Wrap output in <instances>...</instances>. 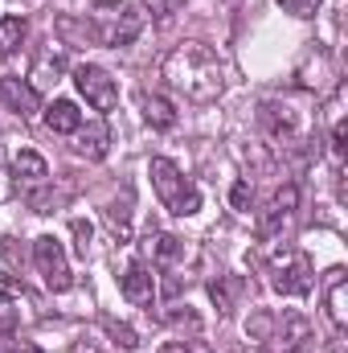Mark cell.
I'll list each match as a JSON object with an SVG mask.
<instances>
[{
  "label": "cell",
  "instance_id": "11",
  "mask_svg": "<svg viewBox=\"0 0 348 353\" xmlns=\"http://www.w3.org/2000/svg\"><path fill=\"white\" fill-rule=\"evenodd\" d=\"M0 103H4L8 111H17L21 119H33L37 107H41V94L29 87L25 79H0Z\"/></svg>",
  "mask_w": 348,
  "mask_h": 353
},
{
  "label": "cell",
  "instance_id": "1",
  "mask_svg": "<svg viewBox=\"0 0 348 353\" xmlns=\"http://www.w3.org/2000/svg\"><path fill=\"white\" fill-rule=\"evenodd\" d=\"M160 74H164L168 87L180 90V94L193 99V103H213V99L226 90V66H221V58H217L209 46H201V41L176 46L173 54L164 58Z\"/></svg>",
  "mask_w": 348,
  "mask_h": 353
},
{
  "label": "cell",
  "instance_id": "2",
  "mask_svg": "<svg viewBox=\"0 0 348 353\" xmlns=\"http://www.w3.org/2000/svg\"><path fill=\"white\" fill-rule=\"evenodd\" d=\"M148 17L135 0H102L94 4L90 12V33H94V46H111V50H123L131 46L140 33H144Z\"/></svg>",
  "mask_w": 348,
  "mask_h": 353
},
{
  "label": "cell",
  "instance_id": "20",
  "mask_svg": "<svg viewBox=\"0 0 348 353\" xmlns=\"http://www.w3.org/2000/svg\"><path fill=\"white\" fill-rule=\"evenodd\" d=\"M25 33H29L25 17H0V58L17 54V50H21V41H25Z\"/></svg>",
  "mask_w": 348,
  "mask_h": 353
},
{
  "label": "cell",
  "instance_id": "5",
  "mask_svg": "<svg viewBox=\"0 0 348 353\" xmlns=\"http://www.w3.org/2000/svg\"><path fill=\"white\" fill-rule=\"evenodd\" d=\"M33 263H37V271H41V279H45L50 292H70L74 288V271H70L66 251H62V243L54 234H41L33 243Z\"/></svg>",
  "mask_w": 348,
  "mask_h": 353
},
{
  "label": "cell",
  "instance_id": "30",
  "mask_svg": "<svg viewBox=\"0 0 348 353\" xmlns=\"http://www.w3.org/2000/svg\"><path fill=\"white\" fill-rule=\"evenodd\" d=\"M160 353H193V350H188V341H168Z\"/></svg>",
  "mask_w": 348,
  "mask_h": 353
},
{
  "label": "cell",
  "instance_id": "15",
  "mask_svg": "<svg viewBox=\"0 0 348 353\" xmlns=\"http://www.w3.org/2000/svg\"><path fill=\"white\" fill-rule=\"evenodd\" d=\"M140 111H144V119H148L156 132L176 128V107L164 99V94H140Z\"/></svg>",
  "mask_w": 348,
  "mask_h": 353
},
{
  "label": "cell",
  "instance_id": "14",
  "mask_svg": "<svg viewBox=\"0 0 348 353\" xmlns=\"http://www.w3.org/2000/svg\"><path fill=\"white\" fill-rule=\"evenodd\" d=\"M45 123H50V132H58V136H74V132L83 128V111H78L70 99H54V103L45 107Z\"/></svg>",
  "mask_w": 348,
  "mask_h": 353
},
{
  "label": "cell",
  "instance_id": "3",
  "mask_svg": "<svg viewBox=\"0 0 348 353\" xmlns=\"http://www.w3.org/2000/svg\"><path fill=\"white\" fill-rule=\"evenodd\" d=\"M148 176H152V189H156V197H160V205H164L168 214H176V218H193V214L201 210V189L180 173L168 157H152Z\"/></svg>",
  "mask_w": 348,
  "mask_h": 353
},
{
  "label": "cell",
  "instance_id": "6",
  "mask_svg": "<svg viewBox=\"0 0 348 353\" xmlns=\"http://www.w3.org/2000/svg\"><path fill=\"white\" fill-rule=\"evenodd\" d=\"M74 87H78V94L87 99L98 115H107V111L119 107V87H115V79H111L102 66H90V62L78 66V70H74Z\"/></svg>",
  "mask_w": 348,
  "mask_h": 353
},
{
  "label": "cell",
  "instance_id": "9",
  "mask_svg": "<svg viewBox=\"0 0 348 353\" xmlns=\"http://www.w3.org/2000/svg\"><path fill=\"white\" fill-rule=\"evenodd\" d=\"M324 308H328V321L336 333H345L348 325V275L345 267H332L328 279H324Z\"/></svg>",
  "mask_w": 348,
  "mask_h": 353
},
{
  "label": "cell",
  "instance_id": "13",
  "mask_svg": "<svg viewBox=\"0 0 348 353\" xmlns=\"http://www.w3.org/2000/svg\"><path fill=\"white\" fill-rule=\"evenodd\" d=\"M144 255H148L156 267H173V263L184 259V239L164 234V230H148V239H144Z\"/></svg>",
  "mask_w": 348,
  "mask_h": 353
},
{
  "label": "cell",
  "instance_id": "23",
  "mask_svg": "<svg viewBox=\"0 0 348 353\" xmlns=\"http://www.w3.org/2000/svg\"><path fill=\"white\" fill-rule=\"evenodd\" d=\"M283 12H291V17H299V21H307V17H316L320 12V4L324 0H274Z\"/></svg>",
  "mask_w": 348,
  "mask_h": 353
},
{
  "label": "cell",
  "instance_id": "7",
  "mask_svg": "<svg viewBox=\"0 0 348 353\" xmlns=\"http://www.w3.org/2000/svg\"><path fill=\"white\" fill-rule=\"evenodd\" d=\"M259 123L274 144H291V140L299 136V111H295L291 103H283V99H266V103H262Z\"/></svg>",
  "mask_w": 348,
  "mask_h": 353
},
{
  "label": "cell",
  "instance_id": "10",
  "mask_svg": "<svg viewBox=\"0 0 348 353\" xmlns=\"http://www.w3.org/2000/svg\"><path fill=\"white\" fill-rule=\"evenodd\" d=\"M119 292H123V300H127V304L148 308V304L156 300V275H152V267L131 263L123 275H119Z\"/></svg>",
  "mask_w": 348,
  "mask_h": 353
},
{
  "label": "cell",
  "instance_id": "4",
  "mask_svg": "<svg viewBox=\"0 0 348 353\" xmlns=\"http://www.w3.org/2000/svg\"><path fill=\"white\" fill-rule=\"evenodd\" d=\"M266 275H270V288L279 292V296H307L312 292V259L299 251V247H283V251H274L270 255V263H266Z\"/></svg>",
  "mask_w": 348,
  "mask_h": 353
},
{
  "label": "cell",
  "instance_id": "12",
  "mask_svg": "<svg viewBox=\"0 0 348 353\" xmlns=\"http://www.w3.org/2000/svg\"><path fill=\"white\" fill-rule=\"evenodd\" d=\"M74 152L87 157V161H102V157L111 152V128H107V119L83 123V128L74 132Z\"/></svg>",
  "mask_w": 348,
  "mask_h": 353
},
{
  "label": "cell",
  "instance_id": "21",
  "mask_svg": "<svg viewBox=\"0 0 348 353\" xmlns=\"http://www.w3.org/2000/svg\"><path fill=\"white\" fill-rule=\"evenodd\" d=\"M58 33L66 37V46H87V41H94L90 21H74V17H58Z\"/></svg>",
  "mask_w": 348,
  "mask_h": 353
},
{
  "label": "cell",
  "instance_id": "16",
  "mask_svg": "<svg viewBox=\"0 0 348 353\" xmlns=\"http://www.w3.org/2000/svg\"><path fill=\"white\" fill-rule=\"evenodd\" d=\"M12 173H17V185L25 181V185H41L45 176H50V165H45V157H37L33 148H21L17 157H12Z\"/></svg>",
  "mask_w": 348,
  "mask_h": 353
},
{
  "label": "cell",
  "instance_id": "29",
  "mask_svg": "<svg viewBox=\"0 0 348 353\" xmlns=\"http://www.w3.org/2000/svg\"><path fill=\"white\" fill-rule=\"evenodd\" d=\"M8 353H45V350H41V345H33V341H17Z\"/></svg>",
  "mask_w": 348,
  "mask_h": 353
},
{
  "label": "cell",
  "instance_id": "27",
  "mask_svg": "<svg viewBox=\"0 0 348 353\" xmlns=\"http://www.w3.org/2000/svg\"><path fill=\"white\" fill-rule=\"evenodd\" d=\"M332 152H336V161L345 157V119L332 123Z\"/></svg>",
  "mask_w": 348,
  "mask_h": 353
},
{
  "label": "cell",
  "instance_id": "18",
  "mask_svg": "<svg viewBox=\"0 0 348 353\" xmlns=\"http://www.w3.org/2000/svg\"><path fill=\"white\" fill-rule=\"evenodd\" d=\"M242 275H217L213 283H209V296H213V304H217V312H234V304H238V296H242Z\"/></svg>",
  "mask_w": 348,
  "mask_h": 353
},
{
  "label": "cell",
  "instance_id": "26",
  "mask_svg": "<svg viewBox=\"0 0 348 353\" xmlns=\"http://www.w3.org/2000/svg\"><path fill=\"white\" fill-rule=\"evenodd\" d=\"M70 230H74V239H78V243H74V247H78V255L87 259V251H90V234H94V230H90V222L74 218V226H70Z\"/></svg>",
  "mask_w": 348,
  "mask_h": 353
},
{
  "label": "cell",
  "instance_id": "19",
  "mask_svg": "<svg viewBox=\"0 0 348 353\" xmlns=\"http://www.w3.org/2000/svg\"><path fill=\"white\" fill-rule=\"evenodd\" d=\"M62 70H66V58H62L58 50H45V54L37 58L33 74H29V79H33L29 87H33V90H37V87H50V83H58V79H62Z\"/></svg>",
  "mask_w": 348,
  "mask_h": 353
},
{
  "label": "cell",
  "instance_id": "17",
  "mask_svg": "<svg viewBox=\"0 0 348 353\" xmlns=\"http://www.w3.org/2000/svg\"><path fill=\"white\" fill-rule=\"evenodd\" d=\"M107 230L115 234V243L131 239V189H123V201L107 205Z\"/></svg>",
  "mask_w": 348,
  "mask_h": 353
},
{
  "label": "cell",
  "instance_id": "22",
  "mask_svg": "<svg viewBox=\"0 0 348 353\" xmlns=\"http://www.w3.org/2000/svg\"><path fill=\"white\" fill-rule=\"evenodd\" d=\"M102 329H107V337H111L119 350H135V345H140V337H135V329H131V325H119V321H102Z\"/></svg>",
  "mask_w": 348,
  "mask_h": 353
},
{
  "label": "cell",
  "instance_id": "25",
  "mask_svg": "<svg viewBox=\"0 0 348 353\" xmlns=\"http://www.w3.org/2000/svg\"><path fill=\"white\" fill-rule=\"evenodd\" d=\"M0 300H25V283L17 275H0Z\"/></svg>",
  "mask_w": 348,
  "mask_h": 353
},
{
  "label": "cell",
  "instance_id": "28",
  "mask_svg": "<svg viewBox=\"0 0 348 353\" xmlns=\"http://www.w3.org/2000/svg\"><path fill=\"white\" fill-rule=\"evenodd\" d=\"M12 321H0V353H8V341H12Z\"/></svg>",
  "mask_w": 348,
  "mask_h": 353
},
{
  "label": "cell",
  "instance_id": "24",
  "mask_svg": "<svg viewBox=\"0 0 348 353\" xmlns=\"http://www.w3.org/2000/svg\"><path fill=\"white\" fill-rule=\"evenodd\" d=\"M230 201H234L238 214H250V210H254V185H250V181H238L234 193H230Z\"/></svg>",
  "mask_w": 348,
  "mask_h": 353
},
{
  "label": "cell",
  "instance_id": "8",
  "mask_svg": "<svg viewBox=\"0 0 348 353\" xmlns=\"http://www.w3.org/2000/svg\"><path fill=\"white\" fill-rule=\"evenodd\" d=\"M295 205H299V185H283V189H274V197L262 205V214H259V234L262 239H270V234L295 214Z\"/></svg>",
  "mask_w": 348,
  "mask_h": 353
}]
</instances>
